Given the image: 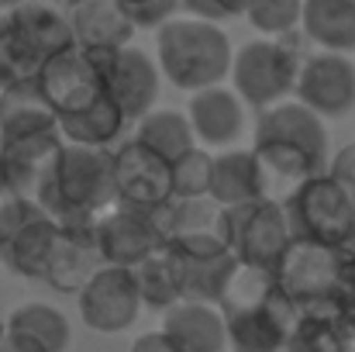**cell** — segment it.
<instances>
[{"label": "cell", "mask_w": 355, "mask_h": 352, "mask_svg": "<svg viewBox=\"0 0 355 352\" xmlns=\"http://www.w3.org/2000/svg\"><path fill=\"white\" fill-rule=\"evenodd\" d=\"M300 35L324 52H355V0H304Z\"/></svg>", "instance_id": "obj_25"}, {"label": "cell", "mask_w": 355, "mask_h": 352, "mask_svg": "<svg viewBox=\"0 0 355 352\" xmlns=\"http://www.w3.org/2000/svg\"><path fill=\"white\" fill-rule=\"evenodd\" d=\"M279 290L300 308H349V252L314 238H293L272 269Z\"/></svg>", "instance_id": "obj_5"}, {"label": "cell", "mask_w": 355, "mask_h": 352, "mask_svg": "<svg viewBox=\"0 0 355 352\" xmlns=\"http://www.w3.org/2000/svg\"><path fill=\"white\" fill-rule=\"evenodd\" d=\"M101 266L107 262L101 255L97 225L94 228H59L42 283H49L59 294H80Z\"/></svg>", "instance_id": "obj_16"}, {"label": "cell", "mask_w": 355, "mask_h": 352, "mask_svg": "<svg viewBox=\"0 0 355 352\" xmlns=\"http://www.w3.org/2000/svg\"><path fill=\"white\" fill-rule=\"evenodd\" d=\"M252 149L269 173L293 180V183L328 169L324 121L300 101H279L259 111Z\"/></svg>", "instance_id": "obj_4"}, {"label": "cell", "mask_w": 355, "mask_h": 352, "mask_svg": "<svg viewBox=\"0 0 355 352\" xmlns=\"http://www.w3.org/2000/svg\"><path fill=\"white\" fill-rule=\"evenodd\" d=\"M328 173H331L342 187H349L355 194V142H349V145L328 162Z\"/></svg>", "instance_id": "obj_35"}, {"label": "cell", "mask_w": 355, "mask_h": 352, "mask_svg": "<svg viewBox=\"0 0 355 352\" xmlns=\"http://www.w3.org/2000/svg\"><path fill=\"white\" fill-rule=\"evenodd\" d=\"M73 38L80 49H124L135 38L131 17L121 10L118 0H87L69 7Z\"/></svg>", "instance_id": "obj_24"}, {"label": "cell", "mask_w": 355, "mask_h": 352, "mask_svg": "<svg viewBox=\"0 0 355 352\" xmlns=\"http://www.w3.org/2000/svg\"><path fill=\"white\" fill-rule=\"evenodd\" d=\"M218 235L225 238V245L235 252L241 266H255V269H276L279 255L293 242L286 208L272 197L221 208Z\"/></svg>", "instance_id": "obj_8"}, {"label": "cell", "mask_w": 355, "mask_h": 352, "mask_svg": "<svg viewBox=\"0 0 355 352\" xmlns=\"http://www.w3.org/2000/svg\"><path fill=\"white\" fill-rule=\"evenodd\" d=\"M55 235H59V225L38 208L17 232L0 245V262L14 276L42 280L45 276V266H49V252L55 245Z\"/></svg>", "instance_id": "obj_23"}, {"label": "cell", "mask_w": 355, "mask_h": 352, "mask_svg": "<svg viewBox=\"0 0 355 352\" xmlns=\"http://www.w3.org/2000/svg\"><path fill=\"white\" fill-rule=\"evenodd\" d=\"M131 138H138L141 145H148L152 152H159L169 162H176L183 152L197 149L193 124H190V117L180 115V111H148L145 117H138Z\"/></svg>", "instance_id": "obj_29"}, {"label": "cell", "mask_w": 355, "mask_h": 352, "mask_svg": "<svg viewBox=\"0 0 355 352\" xmlns=\"http://www.w3.org/2000/svg\"><path fill=\"white\" fill-rule=\"evenodd\" d=\"M166 252L176 266L183 301H200V304H221L232 276L238 269L235 252L225 245L218 232L187 235L166 242Z\"/></svg>", "instance_id": "obj_10"}, {"label": "cell", "mask_w": 355, "mask_h": 352, "mask_svg": "<svg viewBox=\"0 0 355 352\" xmlns=\"http://www.w3.org/2000/svg\"><path fill=\"white\" fill-rule=\"evenodd\" d=\"M114 204V149L66 142L38 208L59 228H94Z\"/></svg>", "instance_id": "obj_1"}, {"label": "cell", "mask_w": 355, "mask_h": 352, "mask_svg": "<svg viewBox=\"0 0 355 352\" xmlns=\"http://www.w3.org/2000/svg\"><path fill=\"white\" fill-rule=\"evenodd\" d=\"M62 145H66V138L59 131H42V135L0 142V162H3L7 190L38 204L42 190L49 187V180L59 166Z\"/></svg>", "instance_id": "obj_14"}, {"label": "cell", "mask_w": 355, "mask_h": 352, "mask_svg": "<svg viewBox=\"0 0 355 352\" xmlns=\"http://www.w3.org/2000/svg\"><path fill=\"white\" fill-rule=\"evenodd\" d=\"M283 208L293 238H314L345 252L355 249V194L342 187L328 169L300 180Z\"/></svg>", "instance_id": "obj_7"}, {"label": "cell", "mask_w": 355, "mask_h": 352, "mask_svg": "<svg viewBox=\"0 0 355 352\" xmlns=\"http://www.w3.org/2000/svg\"><path fill=\"white\" fill-rule=\"evenodd\" d=\"M304 49L300 35H279V38H252L245 42L232 59V83L235 94L252 111H266L279 101H290L300 80L304 66Z\"/></svg>", "instance_id": "obj_6"}, {"label": "cell", "mask_w": 355, "mask_h": 352, "mask_svg": "<svg viewBox=\"0 0 355 352\" xmlns=\"http://www.w3.org/2000/svg\"><path fill=\"white\" fill-rule=\"evenodd\" d=\"M7 190V180H3V162H0V194Z\"/></svg>", "instance_id": "obj_42"}, {"label": "cell", "mask_w": 355, "mask_h": 352, "mask_svg": "<svg viewBox=\"0 0 355 352\" xmlns=\"http://www.w3.org/2000/svg\"><path fill=\"white\" fill-rule=\"evenodd\" d=\"M211 180H214V156L200 145L173 162V197H207Z\"/></svg>", "instance_id": "obj_33"}, {"label": "cell", "mask_w": 355, "mask_h": 352, "mask_svg": "<svg viewBox=\"0 0 355 352\" xmlns=\"http://www.w3.org/2000/svg\"><path fill=\"white\" fill-rule=\"evenodd\" d=\"M293 97L321 117H345L355 111V62L345 52H314L300 66Z\"/></svg>", "instance_id": "obj_13"}, {"label": "cell", "mask_w": 355, "mask_h": 352, "mask_svg": "<svg viewBox=\"0 0 355 352\" xmlns=\"http://www.w3.org/2000/svg\"><path fill=\"white\" fill-rule=\"evenodd\" d=\"M76 308L87 328L101 332V335H114L124 332L138 321L141 315V290H138V276L128 266H101L90 283L76 294Z\"/></svg>", "instance_id": "obj_11"}, {"label": "cell", "mask_w": 355, "mask_h": 352, "mask_svg": "<svg viewBox=\"0 0 355 352\" xmlns=\"http://www.w3.org/2000/svg\"><path fill=\"white\" fill-rule=\"evenodd\" d=\"M66 7H76V3H87V0H62Z\"/></svg>", "instance_id": "obj_43"}, {"label": "cell", "mask_w": 355, "mask_h": 352, "mask_svg": "<svg viewBox=\"0 0 355 352\" xmlns=\"http://www.w3.org/2000/svg\"><path fill=\"white\" fill-rule=\"evenodd\" d=\"M0 352H49V349H42L35 339H28V335L7 328V332L0 335Z\"/></svg>", "instance_id": "obj_37"}, {"label": "cell", "mask_w": 355, "mask_h": 352, "mask_svg": "<svg viewBox=\"0 0 355 352\" xmlns=\"http://www.w3.org/2000/svg\"><path fill=\"white\" fill-rule=\"evenodd\" d=\"M349 290H352V301H349V311L355 315V249L349 252Z\"/></svg>", "instance_id": "obj_40"}, {"label": "cell", "mask_w": 355, "mask_h": 352, "mask_svg": "<svg viewBox=\"0 0 355 352\" xmlns=\"http://www.w3.org/2000/svg\"><path fill=\"white\" fill-rule=\"evenodd\" d=\"M248 24L266 35V38H279V35H293L300 31V17H304V0H252L245 10Z\"/></svg>", "instance_id": "obj_32"}, {"label": "cell", "mask_w": 355, "mask_h": 352, "mask_svg": "<svg viewBox=\"0 0 355 352\" xmlns=\"http://www.w3.org/2000/svg\"><path fill=\"white\" fill-rule=\"evenodd\" d=\"M45 62L49 59L28 38V31L17 24V17L10 10H0V90L14 87V83L38 80Z\"/></svg>", "instance_id": "obj_27"}, {"label": "cell", "mask_w": 355, "mask_h": 352, "mask_svg": "<svg viewBox=\"0 0 355 352\" xmlns=\"http://www.w3.org/2000/svg\"><path fill=\"white\" fill-rule=\"evenodd\" d=\"M3 332H7V325H3V318H0V335H3Z\"/></svg>", "instance_id": "obj_44"}, {"label": "cell", "mask_w": 355, "mask_h": 352, "mask_svg": "<svg viewBox=\"0 0 355 352\" xmlns=\"http://www.w3.org/2000/svg\"><path fill=\"white\" fill-rule=\"evenodd\" d=\"M17 3H24V0H0V10H10V7H17Z\"/></svg>", "instance_id": "obj_41"}, {"label": "cell", "mask_w": 355, "mask_h": 352, "mask_svg": "<svg viewBox=\"0 0 355 352\" xmlns=\"http://www.w3.org/2000/svg\"><path fill=\"white\" fill-rule=\"evenodd\" d=\"M211 197L221 208L269 197V169L262 166L255 149H225L221 156H214Z\"/></svg>", "instance_id": "obj_21"}, {"label": "cell", "mask_w": 355, "mask_h": 352, "mask_svg": "<svg viewBox=\"0 0 355 352\" xmlns=\"http://www.w3.org/2000/svg\"><path fill=\"white\" fill-rule=\"evenodd\" d=\"M162 335L180 352H225L228 349V325L218 304L180 301L162 311Z\"/></svg>", "instance_id": "obj_19"}, {"label": "cell", "mask_w": 355, "mask_h": 352, "mask_svg": "<svg viewBox=\"0 0 355 352\" xmlns=\"http://www.w3.org/2000/svg\"><path fill=\"white\" fill-rule=\"evenodd\" d=\"M180 7L190 14V17H204V21H221L214 0H180Z\"/></svg>", "instance_id": "obj_38"}, {"label": "cell", "mask_w": 355, "mask_h": 352, "mask_svg": "<svg viewBox=\"0 0 355 352\" xmlns=\"http://www.w3.org/2000/svg\"><path fill=\"white\" fill-rule=\"evenodd\" d=\"M218 218H221V204L211 194L207 197H169L162 208L152 211V221L162 235V242L200 232H218Z\"/></svg>", "instance_id": "obj_28"}, {"label": "cell", "mask_w": 355, "mask_h": 352, "mask_svg": "<svg viewBox=\"0 0 355 352\" xmlns=\"http://www.w3.org/2000/svg\"><path fill=\"white\" fill-rule=\"evenodd\" d=\"M276 352H355V315L349 308L300 311Z\"/></svg>", "instance_id": "obj_20"}, {"label": "cell", "mask_w": 355, "mask_h": 352, "mask_svg": "<svg viewBox=\"0 0 355 352\" xmlns=\"http://www.w3.org/2000/svg\"><path fill=\"white\" fill-rule=\"evenodd\" d=\"M159 80H162L159 62L152 56H145L141 49L124 45L118 49V56L107 69V97L128 115V121H138L155 108Z\"/></svg>", "instance_id": "obj_17"}, {"label": "cell", "mask_w": 355, "mask_h": 352, "mask_svg": "<svg viewBox=\"0 0 355 352\" xmlns=\"http://www.w3.org/2000/svg\"><path fill=\"white\" fill-rule=\"evenodd\" d=\"M248 3H252V0H214V7H218L221 21H228V17H245Z\"/></svg>", "instance_id": "obj_39"}, {"label": "cell", "mask_w": 355, "mask_h": 352, "mask_svg": "<svg viewBox=\"0 0 355 352\" xmlns=\"http://www.w3.org/2000/svg\"><path fill=\"white\" fill-rule=\"evenodd\" d=\"M187 117L193 124L197 142L211 149H232L245 135V101L221 83L197 90L187 104Z\"/></svg>", "instance_id": "obj_18"}, {"label": "cell", "mask_w": 355, "mask_h": 352, "mask_svg": "<svg viewBox=\"0 0 355 352\" xmlns=\"http://www.w3.org/2000/svg\"><path fill=\"white\" fill-rule=\"evenodd\" d=\"M42 131H59V111L52 108L38 80L3 87L0 90V142L42 135Z\"/></svg>", "instance_id": "obj_22"}, {"label": "cell", "mask_w": 355, "mask_h": 352, "mask_svg": "<svg viewBox=\"0 0 355 352\" xmlns=\"http://www.w3.org/2000/svg\"><path fill=\"white\" fill-rule=\"evenodd\" d=\"M135 276H138V290H141V304L152 308V311H169L173 304L183 301V290H180V276H176V266L166 252V245L159 252H152L145 262L135 266Z\"/></svg>", "instance_id": "obj_31"}, {"label": "cell", "mask_w": 355, "mask_h": 352, "mask_svg": "<svg viewBox=\"0 0 355 352\" xmlns=\"http://www.w3.org/2000/svg\"><path fill=\"white\" fill-rule=\"evenodd\" d=\"M118 3H121V10L131 17V24L138 31H148V28L159 31L180 10V0H118Z\"/></svg>", "instance_id": "obj_34"}, {"label": "cell", "mask_w": 355, "mask_h": 352, "mask_svg": "<svg viewBox=\"0 0 355 352\" xmlns=\"http://www.w3.org/2000/svg\"><path fill=\"white\" fill-rule=\"evenodd\" d=\"M114 194L121 208L152 215L173 197V162L138 138H124L114 149Z\"/></svg>", "instance_id": "obj_12"}, {"label": "cell", "mask_w": 355, "mask_h": 352, "mask_svg": "<svg viewBox=\"0 0 355 352\" xmlns=\"http://www.w3.org/2000/svg\"><path fill=\"white\" fill-rule=\"evenodd\" d=\"M128 352H180V349H176V346L162 335V328H159V332H145V335H138Z\"/></svg>", "instance_id": "obj_36"}, {"label": "cell", "mask_w": 355, "mask_h": 352, "mask_svg": "<svg viewBox=\"0 0 355 352\" xmlns=\"http://www.w3.org/2000/svg\"><path fill=\"white\" fill-rule=\"evenodd\" d=\"M232 59L235 49L221 21L187 14L166 21L155 35V62L176 90L197 94L225 83V76H232Z\"/></svg>", "instance_id": "obj_3"}, {"label": "cell", "mask_w": 355, "mask_h": 352, "mask_svg": "<svg viewBox=\"0 0 355 352\" xmlns=\"http://www.w3.org/2000/svg\"><path fill=\"white\" fill-rule=\"evenodd\" d=\"M97 242L107 266H128V269H135L138 262H145L152 252L166 245L148 211H135L121 204H114L97 221Z\"/></svg>", "instance_id": "obj_15"}, {"label": "cell", "mask_w": 355, "mask_h": 352, "mask_svg": "<svg viewBox=\"0 0 355 352\" xmlns=\"http://www.w3.org/2000/svg\"><path fill=\"white\" fill-rule=\"evenodd\" d=\"M7 328L35 339L42 349L49 352H66L69 342H73V328H69L66 315L59 308H52V304H42V301L14 308L10 318H7Z\"/></svg>", "instance_id": "obj_30"}, {"label": "cell", "mask_w": 355, "mask_h": 352, "mask_svg": "<svg viewBox=\"0 0 355 352\" xmlns=\"http://www.w3.org/2000/svg\"><path fill=\"white\" fill-rule=\"evenodd\" d=\"M218 308L228 325L232 352H276L300 318V308L279 290L272 269L241 262Z\"/></svg>", "instance_id": "obj_2"}, {"label": "cell", "mask_w": 355, "mask_h": 352, "mask_svg": "<svg viewBox=\"0 0 355 352\" xmlns=\"http://www.w3.org/2000/svg\"><path fill=\"white\" fill-rule=\"evenodd\" d=\"M124 128H128V115L121 111L107 94L101 101H94L90 108H83V111H73V115L59 117V135L66 142H76V145L111 149L114 138L124 135Z\"/></svg>", "instance_id": "obj_26"}, {"label": "cell", "mask_w": 355, "mask_h": 352, "mask_svg": "<svg viewBox=\"0 0 355 352\" xmlns=\"http://www.w3.org/2000/svg\"><path fill=\"white\" fill-rule=\"evenodd\" d=\"M114 56H118V49H80V45H73V49L52 56L42 66L38 87L45 90V97L52 101L59 117L83 111L107 94V69H111Z\"/></svg>", "instance_id": "obj_9"}]
</instances>
